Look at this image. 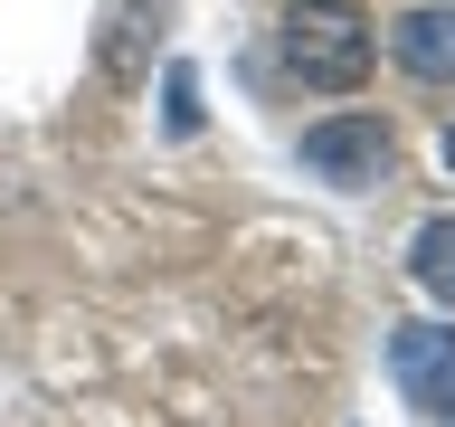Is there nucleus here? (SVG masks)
I'll list each match as a JSON object with an SVG mask.
<instances>
[{"instance_id":"4","label":"nucleus","mask_w":455,"mask_h":427,"mask_svg":"<svg viewBox=\"0 0 455 427\" xmlns=\"http://www.w3.org/2000/svg\"><path fill=\"white\" fill-rule=\"evenodd\" d=\"M389 48H398V67H408L418 85H455V10L446 0L408 10V20L389 28Z\"/></svg>"},{"instance_id":"3","label":"nucleus","mask_w":455,"mask_h":427,"mask_svg":"<svg viewBox=\"0 0 455 427\" xmlns=\"http://www.w3.org/2000/svg\"><path fill=\"white\" fill-rule=\"evenodd\" d=\"M389 380H398L408 408L455 418V333H446V323H398V333H389Z\"/></svg>"},{"instance_id":"6","label":"nucleus","mask_w":455,"mask_h":427,"mask_svg":"<svg viewBox=\"0 0 455 427\" xmlns=\"http://www.w3.org/2000/svg\"><path fill=\"white\" fill-rule=\"evenodd\" d=\"M142 28H152V10H124V20H114V48H105V67L124 85H142Z\"/></svg>"},{"instance_id":"2","label":"nucleus","mask_w":455,"mask_h":427,"mask_svg":"<svg viewBox=\"0 0 455 427\" xmlns=\"http://www.w3.org/2000/svg\"><path fill=\"white\" fill-rule=\"evenodd\" d=\"M304 171L332 181V190H370V181L389 171V124H379V114H323L304 133Z\"/></svg>"},{"instance_id":"8","label":"nucleus","mask_w":455,"mask_h":427,"mask_svg":"<svg viewBox=\"0 0 455 427\" xmlns=\"http://www.w3.org/2000/svg\"><path fill=\"white\" fill-rule=\"evenodd\" d=\"M446 171H455V133H446Z\"/></svg>"},{"instance_id":"7","label":"nucleus","mask_w":455,"mask_h":427,"mask_svg":"<svg viewBox=\"0 0 455 427\" xmlns=\"http://www.w3.org/2000/svg\"><path fill=\"white\" fill-rule=\"evenodd\" d=\"M162 124H171V133H199V77H190V67L162 77Z\"/></svg>"},{"instance_id":"1","label":"nucleus","mask_w":455,"mask_h":427,"mask_svg":"<svg viewBox=\"0 0 455 427\" xmlns=\"http://www.w3.org/2000/svg\"><path fill=\"white\" fill-rule=\"evenodd\" d=\"M370 57H379L370 10H351V0H294V10H284V67H294L304 85L351 95V85L370 77Z\"/></svg>"},{"instance_id":"5","label":"nucleus","mask_w":455,"mask_h":427,"mask_svg":"<svg viewBox=\"0 0 455 427\" xmlns=\"http://www.w3.org/2000/svg\"><path fill=\"white\" fill-rule=\"evenodd\" d=\"M408 276H418L427 294H436V304L455 313V209H446V219H427V228H418V247H408Z\"/></svg>"}]
</instances>
